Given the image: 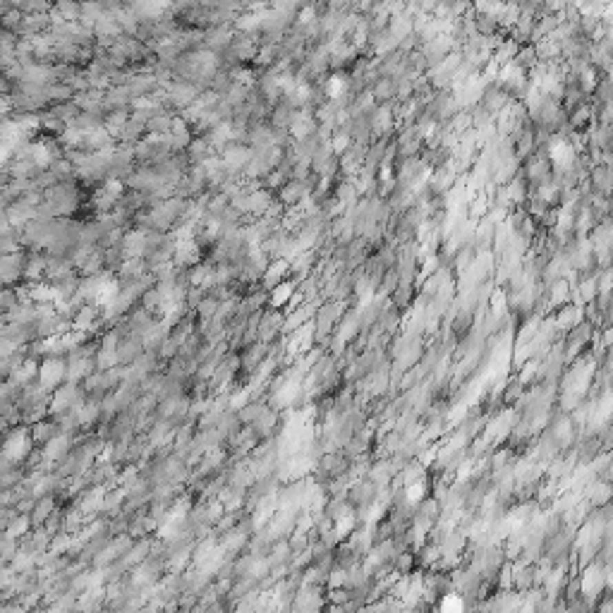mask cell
<instances>
[{"instance_id": "obj_1", "label": "cell", "mask_w": 613, "mask_h": 613, "mask_svg": "<svg viewBox=\"0 0 613 613\" xmlns=\"http://www.w3.org/2000/svg\"><path fill=\"white\" fill-rule=\"evenodd\" d=\"M65 371H67V357L65 355H46L39 362V386L46 393H53L60 384H65Z\"/></svg>"}, {"instance_id": "obj_13", "label": "cell", "mask_w": 613, "mask_h": 613, "mask_svg": "<svg viewBox=\"0 0 613 613\" xmlns=\"http://www.w3.org/2000/svg\"><path fill=\"white\" fill-rule=\"evenodd\" d=\"M295 288H298V283H295L293 278L280 280L278 285H273V288L269 290V304H266V306H273V309H283L285 302L290 300V295L295 293Z\"/></svg>"}, {"instance_id": "obj_4", "label": "cell", "mask_w": 613, "mask_h": 613, "mask_svg": "<svg viewBox=\"0 0 613 613\" xmlns=\"http://www.w3.org/2000/svg\"><path fill=\"white\" fill-rule=\"evenodd\" d=\"M290 278V261L283 259V256H276V259H269V266L264 269L259 278V285L264 290H271L273 285H278L280 280Z\"/></svg>"}, {"instance_id": "obj_15", "label": "cell", "mask_w": 613, "mask_h": 613, "mask_svg": "<svg viewBox=\"0 0 613 613\" xmlns=\"http://www.w3.org/2000/svg\"><path fill=\"white\" fill-rule=\"evenodd\" d=\"M532 565H534V563L512 561V590L527 592L530 587H534V580H532Z\"/></svg>"}, {"instance_id": "obj_2", "label": "cell", "mask_w": 613, "mask_h": 613, "mask_svg": "<svg viewBox=\"0 0 613 613\" xmlns=\"http://www.w3.org/2000/svg\"><path fill=\"white\" fill-rule=\"evenodd\" d=\"M376 489H379V486H376L374 481L369 479V477H360V479L350 481L345 499H348V503L353 506L355 510L366 508V506H369L371 501L376 499Z\"/></svg>"}, {"instance_id": "obj_16", "label": "cell", "mask_w": 613, "mask_h": 613, "mask_svg": "<svg viewBox=\"0 0 613 613\" xmlns=\"http://www.w3.org/2000/svg\"><path fill=\"white\" fill-rule=\"evenodd\" d=\"M475 32L481 34V37H494V34L501 32L499 19L486 12H475Z\"/></svg>"}, {"instance_id": "obj_6", "label": "cell", "mask_w": 613, "mask_h": 613, "mask_svg": "<svg viewBox=\"0 0 613 613\" xmlns=\"http://www.w3.org/2000/svg\"><path fill=\"white\" fill-rule=\"evenodd\" d=\"M554 321H556L559 333H568L572 326H577L580 321H585V311H582V306H577L572 302H565V304H561V306H556V309H554Z\"/></svg>"}, {"instance_id": "obj_14", "label": "cell", "mask_w": 613, "mask_h": 613, "mask_svg": "<svg viewBox=\"0 0 613 613\" xmlns=\"http://www.w3.org/2000/svg\"><path fill=\"white\" fill-rule=\"evenodd\" d=\"M395 89H398V79L379 77L374 84H371L369 92L376 103H388V101H395Z\"/></svg>"}, {"instance_id": "obj_3", "label": "cell", "mask_w": 613, "mask_h": 613, "mask_svg": "<svg viewBox=\"0 0 613 613\" xmlns=\"http://www.w3.org/2000/svg\"><path fill=\"white\" fill-rule=\"evenodd\" d=\"M280 424H283L280 410H276L273 405L266 403V408L259 412V417H256L249 426L259 434V439H271V436H276V431L280 429Z\"/></svg>"}, {"instance_id": "obj_11", "label": "cell", "mask_w": 613, "mask_h": 613, "mask_svg": "<svg viewBox=\"0 0 613 613\" xmlns=\"http://www.w3.org/2000/svg\"><path fill=\"white\" fill-rule=\"evenodd\" d=\"M546 302H549L551 309H556V306L570 302V283H568L563 276H559L554 283L546 285Z\"/></svg>"}, {"instance_id": "obj_10", "label": "cell", "mask_w": 613, "mask_h": 613, "mask_svg": "<svg viewBox=\"0 0 613 613\" xmlns=\"http://www.w3.org/2000/svg\"><path fill=\"white\" fill-rule=\"evenodd\" d=\"M58 431H60L58 422H51V419H39L29 424V434H32L34 446H39V448H41L43 444H48Z\"/></svg>"}, {"instance_id": "obj_8", "label": "cell", "mask_w": 613, "mask_h": 613, "mask_svg": "<svg viewBox=\"0 0 613 613\" xmlns=\"http://www.w3.org/2000/svg\"><path fill=\"white\" fill-rule=\"evenodd\" d=\"M306 194H309V189H306V185L302 180H288V183L276 192V199H278L285 209H290V206H298L302 202Z\"/></svg>"}, {"instance_id": "obj_5", "label": "cell", "mask_w": 613, "mask_h": 613, "mask_svg": "<svg viewBox=\"0 0 613 613\" xmlns=\"http://www.w3.org/2000/svg\"><path fill=\"white\" fill-rule=\"evenodd\" d=\"M611 481L609 479H601V477H594V479L590 481V484L582 489V499L587 501V503L592 506V508H596V506H604V503H611Z\"/></svg>"}, {"instance_id": "obj_20", "label": "cell", "mask_w": 613, "mask_h": 613, "mask_svg": "<svg viewBox=\"0 0 613 613\" xmlns=\"http://www.w3.org/2000/svg\"><path fill=\"white\" fill-rule=\"evenodd\" d=\"M333 587H348V570L345 568L333 565L326 575V590H333Z\"/></svg>"}, {"instance_id": "obj_7", "label": "cell", "mask_w": 613, "mask_h": 613, "mask_svg": "<svg viewBox=\"0 0 613 613\" xmlns=\"http://www.w3.org/2000/svg\"><path fill=\"white\" fill-rule=\"evenodd\" d=\"M510 101H512V98L508 96V92H506L501 84H486V89L481 92V96H479V101H477V103H481L496 118V113H499V110H503Z\"/></svg>"}, {"instance_id": "obj_9", "label": "cell", "mask_w": 613, "mask_h": 613, "mask_svg": "<svg viewBox=\"0 0 613 613\" xmlns=\"http://www.w3.org/2000/svg\"><path fill=\"white\" fill-rule=\"evenodd\" d=\"M55 508H58V496L55 494H43V496H39V499H34V506H32V510H29L32 525L34 527L43 525L46 517L51 515Z\"/></svg>"}, {"instance_id": "obj_17", "label": "cell", "mask_w": 613, "mask_h": 613, "mask_svg": "<svg viewBox=\"0 0 613 613\" xmlns=\"http://www.w3.org/2000/svg\"><path fill=\"white\" fill-rule=\"evenodd\" d=\"M266 403H269V400L252 398L247 405H242V408H240L238 412H235V415H238V419H240V424H252V422L256 419V417H259V412L266 408Z\"/></svg>"}, {"instance_id": "obj_19", "label": "cell", "mask_w": 613, "mask_h": 613, "mask_svg": "<svg viewBox=\"0 0 613 613\" xmlns=\"http://www.w3.org/2000/svg\"><path fill=\"white\" fill-rule=\"evenodd\" d=\"M94 360H96V369H98V371L113 369V366H118V364H120V360H118V350L98 348V350H96V355H94Z\"/></svg>"}, {"instance_id": "obj_12", "label": "cell", "mask_w": 613, "mask_h": 613, "mask_svg": "<svg viewBox=\"0 0 613 613\" xmlns=\"http://www.w3.org/2000/svg\"><path fill=\"white\" fill-rule=\"evenodd\" d=\"M32 517H29V512H14L12 517H8L3 525L5 534L12 537V539H22V537H27V532L32 530Z\"/></svg>"}, {"instance_id": "obj_18", "label": "cell", "mask_w": 613, "mask_h": 613, "mask_svg": "<svg viewBox=\"0 0 613 613\" xmlns=\"http://www.w3.org/2000/svg\"><path fill=\"white\" fill-rule=\"evenodd\" d=\"M512 63H515V65H520L522 70H530V67H534V65L539 63V60H537V51H534V46H532V43H522V46L517 48V53H515V58H512Z\"/></svg>"}]
</instances>
